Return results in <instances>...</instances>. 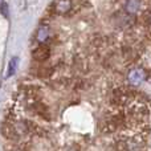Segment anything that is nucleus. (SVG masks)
Segmentation results:
<instances>
[{
	"label": "nucleus",
	"mask_w": 151,
	"mask_h": 151,
	"mask_svg": "<svg viewBox=\"0 0 151 151\" xmlns=\"http://www.w3.org/2000/svg\"><path fill=\"white\" fill-rule=\"evenodd\" d=\"M127 80H129V82H130L131 85H134V86L141 85V83L143 82V80H145V72L142 70V69H139V68L131 69V70L129 72Z\"/></svg>",
	"instance_id": "obj_1"
},
{
	"label": "nucleus",
	"mask_w": 151,
	"mask_h": 151,
	"mask_svg": "<svg viewBox=\"0 0 151 151\" xmlns=\"http://www.w3.org/2000/svg\"><path fill=\"white\" fill-rule=\"evenodd\" d=\"M49 55H50V50L47 45H40V47H37L36 49H33V52H32V57H33V60H36V61L48 60V58H49Z\"/></svg>",
	"instance_id": "obj_2"
},
{
	"label": "nucleus",
	"mask_w": 151,
	"mask_h": 151,
	"mask_svg": "<svg viewBox=\"0 0 151 151\" xmlns=\"http://www.w3.org/2000/svg\"><path fill=\"white\" fill-rule=\"evenodd\" d=\"M70 8H72L70 0H55V3H53V9H55V12L60 13V15L66 13Z\"/></svg>",
	"instance_id": "obj_3"
},
{
	"label": "nucleus",
	"mask_w": 151,
	"mask_h": 151,
	"mask_svg": "<svg viewBox=\"0 0 151 151\" xmlns=\"http://www.w3.org/2000/svg\"><path fill=\"white\" fill-rule=\"evenodd\" d=\"M1 134L5 137V138H8V139H15L16 137H17L15 127H13V126H11V125H8V123H3Z\"/></svg>",
	"instance_id": "obj_4"
},
{
	"label": "nucleus",
	"mask_w": 151,
	"mask_h": 151,
	"mask_svg": "<svg viewBox=\"0 0 151 151\" xmlns=\"http://www.w3.org/2000/svg\"><path fill=\"white\" fill-rule=\"evenodd\" d=\"M17 63H19V60L17 58H12L11 60V63H9V65H8V72H7V78L8 77H11L13 73L16 72V68H17Z\"/></svg>",
	"instance_id": "obj_5"
},
{
	"label": "nucleus",
	"mask_w": 151,
	"mask_h": 151,
	"mask_svg": "<svg viewBox=\"0 0 151 151\" xmlns=\"http://www.w3.org/2000/svg\"><path fill=\"white\" fill-rule=\"evenodd\" d=\"M139 7L138 0H127V11L129 12H135Z\"/></svg>",
	"instance_id": "obj_6"
},
{
	"label": "nucleus",
	"mask_w": 151,
	"mask_h": 151,
	"mask_svg": "<svg viewBox=\"0 0 151 151\" xmlns=\"http://www.w3.org/2000/svg\"><path fill=\"white\" fill-rule=\"evenodd\" d=\"M47 36H48V28H47V27H42V28H40L39 35H37V37H39V41H44V40L47 39Z\"/></svg>",
	"instance_id": "obj_7"
},
{
	"label": "nucleus",
	"mask_w": 151,
	"mask_h": 151,
	"mask_svg": "<svg viewBox=\"0 0 151 151\" xmlns=\"http://www.w3.org/2000/svg\"><path fill=\"white\" fill-rule=\"evenodd\" d=\"M1 12H3V15L5 16V17H8V7H7V4H5V3H3L1 4Z\"/></svg>",
	"instance_id": "obj_8"
},
{
	"label": "nucleus",
	"mask_w": 151,
	"mask_h": 151,
	"mask_svg": "<svg viewBox=\"0 0 151 151\" xmlns=\"http://www.w3.org/2000/svg\"><path fill=\"white\" fill-rule=\"evenodd\" d=\"M3 3H4V1H3V0H0V7H1V4H3Z\"/></svg>",
	"instance_id": "obj_9"
}]
</instances>
